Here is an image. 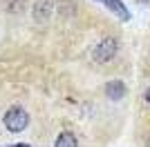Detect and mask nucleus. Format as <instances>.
I'll return each mask as SVG.
<instances>
[{
    "label": "nucleus",
    "instance_id": "f257e3e1",
    "mask_svg": "<svg viewBox=\"0 0 150 147\" xmlns=\"http://www.w3.org/2000/svg\"><path fill=\"white\" fill-rule=\"evenodd\" d=\"M2 120H5V127L9 129V132H23V129L29 125V116H27V111L23 109V107H18V105L9 107V109L5 111Z\"/></svg>",
    "mask_w": 150,
    "mask_h": 147
},
{
    "label": "nucleus",
    "instance_id": "f03ea898",
    "mask_svg": "<svg viewBox=\"0 0 150 147\" xmlns=\"http://www.w3.org/2000/svg\"><path fill=\"white\" fill-rule=\"evenodd\" d=\"M117 49H119V43L114 40V38H103L96 47H94V60L96 62H108L110 58H114V54H117Z\"/></svg>",
    "mask_w": 150,
    "mask_h": 147
},
{
    "label": "nucleus",
    "instance_id": "7ed1b4c3",
    "mask_svg": "<svg viewBox=\"0 0 150 147\" xmlns=\"http://www.w3.org/2000/svg\"><path fill=\"white\" fill-rule=\"evenodd\" d=\"M54 11V0H36L34 5V20L38 22H47Z\"/></svg>",
    "mask_w": 150,
    "mask_h": 147
},
{
    "label": "nucleus",
    "instance_id": "20e7f679",
    "mask_svg": "<svg viewBox=\"0 0 150 147\" xmlns=\"http://www.w3.org/2000/svg\"><path fill=\"white\" fill-rule=\"evenodd\" d=\"M105 96L110 98V100H121V98L125 96L123 80H110V83L105 85Z\"/></svg>",
    "mask_w": 150,
    "mask_h": 147
},
{
    "label": "nucleus",
    "instance_id": "39448f33",
    "mask_svg": "<svg viewBox=\"0 0 150 147\" xmlns=\"http://www.w3.org/2000/svg\"><path fill=\"white\" fill-rule=\"evenodd\" d=\"M99 2H103V5H105L112 13H117L119 18H123V20L130 18V13H128V9H125V5L121 0H99Z\"/></svg>",
    "mask_w": 150,
    "mask_h": 147
},
{
    "label": "nucleus",
    "instance_id": "423d86ee",
    "mask_svg": "<svg viewBox=\"0 0 150 147\" xmlns=\"http://www.w3.org/2000/svg\"><path fill=\"white\" fill-rule=\"evenodd\" d=\"M54 147H79V143H76V136L72 134V132H63L56 138Z\"/></svg>",
    "mask_w": 150,
    "mask_h": 147
},
{
    "label": "nucleus",
    "instance_id": "0eeeda50",
    "mask_svg": "<svg viewBox=\"0 0 150 147\" xmlns=\"http://www.w3.org/2000/svg\"><path fill=\"white\" fill-rule=\"evenodd\" d=\"M144 100H146V103L150 105V87H148V89H146V94H144Z\"/></svg>",
    "mask_w": 150,
    "mask_h": 147
},
{
    "label": "nucleus",
    "instance_id": "6e6552de",
    "mask_svg": "<svg viewBox=\"0 0 150 147\" xmlns=\"http://www.w3.org/2000/svg\"><path fill=\"white\" fill-rule=\"evenodd\" d=\"M146 147H150V138H148V143H146Z\"/></svg>",
    "mask_w": 150,
    "mask_h": 147
},
{
    "label": "nucleus",
    "instance_id": "1a4fd4ad",
    "mask_svg": "<svg viewBox=\"0 0 150 147\" xmlns=\"http://www.w3.org/2000/svg\"><path fill=\"white\" fill-rule=\"evenodd\" d=\"M144 2H146V0H144Z\"/></svg>",
    "mask_w": 150,
    "mask_h": 147
}]
</instances>
